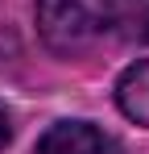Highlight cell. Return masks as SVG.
Instances as JSON below:
<instances>
[{
    "label": "cell",
    "mask_w": 149,
    "mask_h": 154,
    "mask_svg": "<svg viewBox=\"0 0 149 154\" xmlns=\"http://www.w3.org/2000/svg\"><path fill=\"white\" fill-rule=\"evenodd\" d=\"M133 0H37V38L54 54L74 58L124 21Z\"/></svg>",
    "instance_id": "cell-1"
},
{
    "label": "cell",
    "mask_w": 149,
    "mask_h": 154,
    "mask_svg": "<svg viewBox=\"0 0 149 154\" xmlns=\"http://www.w3.org/2000/svg\"><path fill=\"white\" fill-rule=\"evenodd\" d=\"M33 154H116V146L91 121H54L37 137V150Z\"/></svg>",
    "instance_id": "cell-2"
},
{
    "label": "cell",
    "mask_w": 149,
    "mask_h": 154,
    "mask_svg": "<svg viewBox=\"0 0 149 154\" xmlns=\"http://www.w3.org/2000/svg\"><path fill=\"white\" fill-rule=\"evenodd\" d=\"M116 108L133 125L149 129V58L124 67V75L116 79Z\"/></svg>",
    "instance_id": "cell-3"
},
{
    "label": "cell",
    "mask_w": 149,
    "mask_h": 154,
    "mask_svg": "<svg viewBox=\"0 0 149 154\" xmlns=\"http://www.w3.org/2000/svg\"><path fill=\"white\" fill-rule=\"evenodd\" d=\"M13 142V121H8V112H4V104H0V150Z\"/></svg>",
    "instance_id": "cell-4"
},
{
    "label": "cell",
    "mask_w": 149,
    "mask_h": 154,
    "mask_svg": "<svg viewBox=\"0 0 149 154\" xmlns=\"http://www.w3.org/2000/svg\"><path fill=\"white\" fill-rule=\"evenodd\" d=\"M137 38H145V42H149V13L141 17V29H137Z\"/></svg>",
    "instance_id": "cell-5"
}]
</instances>
